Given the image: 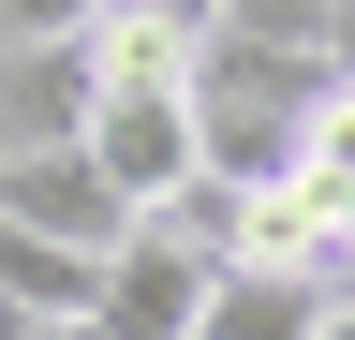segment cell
<instances>
[{
    "instance_id": "6da1fadb",
    "label": "cell",
    "mask_w": 355,
    "mask_h": 340,
    "mask_svg": "<svg viewBox=\"0 0 355 340\" xmlns=\"http://www.w3.org/2000/svg\"><path fill=\"white\" fill-rule=\"evenodd\" d=\"M340 89V60H282V45H237V30H207L193 45V163L222 193H296L311 163V104Z\"/></svg>"
},
{
    "instance_id": "7a4b0ae2",
    "label": "cell",
    "mask_w": 355,
    "mask_h": 340,
    "mask_svg": "<svg viewBox=\"0 0 355 340\" xmlns=\"http://www.w3.org/2000/svg\"><path fill=\"white\" fill-rule=\"evenodd\" d=\"M89 163H104V193L119 207H163L178 178H207L193 163V89H89Z\"/></svg>"
},
{
    "instance_id": "3957f363",
    "label": "cell",
    "mask_w": 355,
    "mask_h": 340,
    "mask_svg": "<svg viewBox=\"0 0 355 340\" xmlns=\"http://www.w3.org/2000/svg\"><path fill=\"white\" fill-rule=\"evenodd\" d=\"M207 296H222V267H207V251H178L163 222H133V237L104 251L89 325H104V340H193V325H207Z\"/></svg>"
},
{
    "instance_id": "277c9868",
    "label": "cell",
    "mask_w": 355,
    "mask_h": 340,
    "mask_svg": "<svg viewBox=\"0 0 355 340\" xmlns=\"http://www.w3.org/2000/svg\"><path fill=\"white\" fill-rule=\"evenodd\" d=\"M0 222H30V237H60V251L104 267V251L133 237V207L104 193V163H89V148H30V163H0Z\"/></svg>"
},
{
    "instance_id": "5b68a950",
    "label": "cell",
    "mask_w": 355,
    "mask_h": 340,
    "mask_svg": "<svg viewBox=\"0 0 355 340\" xmlns=\"http://www.w3.org/2000/svg\"><path fill=\"white\" fill-rule=\"evenodd\" d=\"M89 134V45H0V163Z\"/></svg>"
},
{
    "instance_id": "8992f818",
    "label": "cell",
    "mask_w": 355,
    "mask_h": 340,
    "mask_svg": "<svg viewBox=\"0 0 355 340\" xmlns=\"http://www.w3.org/2000/svg\"><path fill=\"white\" fill-rule=\"evenodd\" d=\"M0 296H15L30 325H74L89 296H104V267H89V251H60V237H30V222H0Z\"/></svg>"
},
{
    "instance_id": "52a82bcc",
    "label": "cell",
    "mask_w": 355,
    "mask_h": 340,
    "mask_svg": "<svg viewBox=\"0 0 355 340\" xmlns=\"http://www.w3.org/2000/svg\"><path fill=\"white\" fill-rule=\"evenodd\" d=\"M237 45H282V60H326V0H222Z\"/></svg>"
},
{
    "instance_id": "ba28073f",
    "label": "cell",
    "mask_w": 355,
    "mask_h": 340,
    "mask_svg": "<svg viewBox=\"0 0 355 340\" xmlns=\"http://www.w3.org/2000/svg\"><path fill=\"white\" fill-rule=\"evenodd\" d=\"M340 178H355V89L311 104V163H296V193H340Z\"/></svg>"
},
{
    "instance_id": "9c48e42d",
    "label": "cell",
    "mask_w": 355,
    "mask_h": 340,
    "mask_svg": "<svg viewBox=\"0 0 355 340\" xmlns=\"http://www.w3.org/2000/svg\"><path fill=\"white\" fill-rule=\"evenodd\" d=\"M104 30H163V45H207L222 30V0H89Z\"/></svg>"
},
{
    "instance_id": "30bf717a",
    "label": "cell",
    "mask_w": 355,
    "mask_h": 340,
    "mask_svg": "<svg viewBox=\"0 0 355 340\" xmlns=\"http://www.w3.org/2000/svg\"><path fill=\"white\" fill-rule=\"evenodd\" d=\"M0 45H89V0H0Z\"/></svg>"
},
{
    "instance_id": "8fae6325",
    "label": "cell",
    "mask_w": 355,
    "mask_h": 340,
    "mask_svg": "<svg viewBox=\"0 0 355 340\" xmlns=\"http://www.w3.org/2000/svg\"><path fill=\"white\" fill-rule=\"evenodd\" d=\"M311 222H326V251H355V178H340V193H311Z\"/></svg>"
},
{
    "instance_id": "7c38bea8",
    "label": "cell",
    "mask_w": 355,
    "mask_h": 340,
    "mask_svg": "<svg viewBox=\"0 0 355 340\" xmlns=\"http://www.w3.org/2000/svg\"><path fill=\"white\" fill-rule=\"evenodd\" d=\"M326 60H340V89H355V0H326Z\"/></svg>"
},
{
    "instance_id": "4fadbf2b",
    "label": "cell",
    "mask_w": 355,
    "mask_h": 340,
    "mask_svg": "<svg viewBox=\"0 0 355 340\" xmlns=\"http://www.w3.org/2000/svg\"><path fill=\"white\" fill-rule=\"evenodd\" d=\"M311 340H355V296H326V325H311Z\"/></svg>"
},
{
    "instance_id": "5bb4252c",
    "label": "cell",
    "mask_w": 355,
    "mask_h": 340,
    "mask_svg": "<svg viewBox=\"0 0 355 340\" xmlns=\"http://www.w3.org/2000/svg\"><path fill=\"white\" fill-rule=\"evenodd\" d=\"M30 340H104V325H89V311H74V325H30Z\"/></svg>"
},
{
    "instance_id": "9a60e30c",
    "label": "cell",
    "mask_w": 355,
    "mask_h": 340,
    "mask_svg": "<svg viewBox=\"0 0 355 340\" xmlns=\"http://www.w3.org/2000/svg\"><path fill=\"white\" fill-rule=\"evenodd\" d=\"M0 340H30V311H15V296H0Z\"/></svg>"
}]
</instances>
